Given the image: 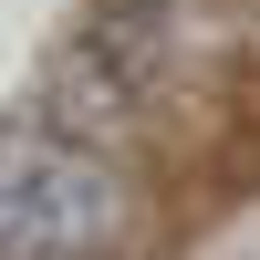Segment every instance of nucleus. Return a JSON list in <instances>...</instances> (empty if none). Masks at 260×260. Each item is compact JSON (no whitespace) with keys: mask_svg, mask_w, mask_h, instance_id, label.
Wrapping results in <instances>:
<instances>
[{"mask_svg":"<svg viewBox=\"0 0 260 260\" xmlns=\"http://www.w3.org/2000/svg\"><path fill=\"white\" fill-rule=\"evenodd\" d=\"M125 229H136V187L104 146H62L42 167V198H31V240L21 260H115Z\"/></svg>","mask_w":260,"mask_h":260,"instance_id":"nucleus-1","label":"nucleus"},{"mask_svg":"<svg viewBox=\"0 0 260 260\" xmlns=\"http://www.w3.org/2000/svg\"><path fill=\"white\" fill-rule=\"evenodd\" d=\"M136 104H146V94H136L104 52H83V42H62V52L42 62V83H31V115L52 125L62 146H104V156H115V136L136 125Z\"/></svg>","mask_w":260,"mask_h":260,"instance_id":"nucleus-2","label":"nucleus"},{"mask_svg":"<svg viewBox=\"0 0 260 260\" xmlns=\"http://www.w3.org/2000/svg\"><path fill=\"white\" fill-rule=\"evenodd\" d=\"M73 42L104 52L136 94H167V73H177V0H83Z\"/></svg>","mask_w":260,"mask_h":260,"instance_id":"nucleus-3","label":"nucleus"},{"mask_svg":"<svg viewBox=\"0 0 260 260\" xmlns=\"http://www.w3.org/2000/svg\"><path fill=\"white\" fill-rule=\"evenodd\" d=\"M62 156V136L21 104V115H0V260H21L31 240V198H42V167Z\"/></svg>","mask_w":260,"mask_h":260,"instance_id":"nucleus-4","label":"nucleus"}]
</instances>
